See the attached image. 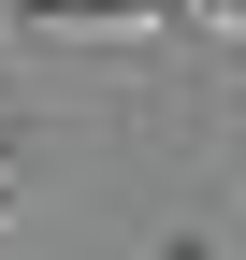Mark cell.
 I'll list each match as a JSON object with an SVG mask.
<instances>
[{"mask_svg":"<svg viewBox=\"0 0 246 260\" xmlns=\"http://www.w3.org/2000/svg\"><path fill=\"white\" fill-rule=\"evenodd\" d=\"M15 44H160L145 0H15Z\"/></svg>","mask_w":246,"mask_h":260,"instance_id":"obj_1","label":"cell"},{"mask_svg":"<svg viewBox=\"0 0 246 260\" xmlns=\"http://www.w3.org/2000/svg\"><path fill=\"white\" fill-rule=\"evenodd\" d=\"M145 15H160L174 44H232V29H246V0H145Z\"/></svg>","mask_w":246,"mask_h":260,"instance_id":"obj_2","label":"cell"},{"mask_svg":"<svg viewBox=\"0 0 246 260\" xmlns=\"http://www.w3.org/2000/svg\"><path fill=\"white\" fill-rule=\"evenodd\" d=\"M0 174H15V130H0Z\"/></svg>","mask_w":246,"mask_h":260,"instance_id":"obj_3","label":"cell"}]
</instances>
